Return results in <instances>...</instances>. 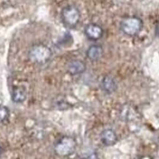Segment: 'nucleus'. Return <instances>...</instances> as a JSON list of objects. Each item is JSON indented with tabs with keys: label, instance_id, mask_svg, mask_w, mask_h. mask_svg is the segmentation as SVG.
<instances>
[{
	"label": "nucleus",
	"instance_id": "obj_1",
	"mask_svg": "<svg viewBox=\"0 0 159 159\" xmlns=\"http://www.w3.org/2000/svg\"><path fill=\"white\" fill-rule=\"evenodd\" d=\"M143 28V21L137 16H128L122 19L120 30L125 35L133 37L140 33Z\"/></svg>",
	"mask_w": 159,
	"mask_h": 159
},
{
	"label": "nucleus",
	"instance_id": "obj_2",
	"mask_svg": "<svg viewBox=\"0 0 159 159\" xmlns=\"http://www.w3.org/2000/svg\"><path fill=\"white\" fill-rule=\"evenodd\" d=\"M77 143L74 138L64 136L59 139L55 144V152L58 156L68 157L74 153L76 150Z\"/></svg>",
	"mask_w": 159,
	"mask_h": 159
},
{
	"label": "nucleus",
	"instance_id": "obj_3",
	"mask_svg": "<svg viewBox=\"0 0 159 159\" xmlns=\"http://www.w3.org/2000/svg\"><path fill=\"white\" fill-rule=\"evenodd\" d=\"M61 20L67 28H75L79 24L81 14L79 9L75 5H67L61 11Z\"/></svg>",
	"mask_w": 159,
	"mask_h": 159
},
{
	"label": "nucleus",
	"instance_id": "obj_4",
	"mask_svg": "<svg viewBox=\"0 0 159 159\" xmlns=\"http://www.w3.org/2000/svg\"><path fill=\"white\" fill-rule=\"evenodd\" d=\"M52 51L44 44H37L32 46L30 50L29 57L32 62L44 64L50 60L52 57Z\"/></svg>",
	"mask_w": 159,
	"mask_h": 159
},
{
	"label": "nucleus",
	"instance_id": "obj_5",
	"mask_svg": "<svg viewBox=\"0 0 159 159\" xmlns=\"http://www.w3.org/2000/svg\"><path fill=\"white\" fill-rule=\"evenodd\" d=\"M84 33L89 40H92V41H97L103 36L104 30L99 24L91 23L85 26Z\"/></svg>",
	"mask_w": 159,
	"mask_h": 159
},
{
	"label": "nucleus",
	"instance_id": "obj_6",
	"mask_svg": "<svg viewBox=\"0 0 159 159\" xmlns=\"http://www.w3.org/2000/svg\"><path fill=\"white\" fill-rule=\"evenodd\" d=\"M86 70V65L83 61L79 60H75L71 61L67 66V70L69 74L72 76L82 74Z\"/></svg>",
	"mask_w": 159,
	"mask_h": 159
},
{
	"label": "nucleus",
	"instance_id": "obj_7",
	"mask_svg": "<svg viewBox=\"0 0 159 159\" xmlns=\"http://www.w3.org/2000/svg\"><path fill=\"white\" fill-rule=\"evenodd\" d=\"M100 139L104 145L113 146L118 142V136L113 130L105 129L102 132Z\"/></svg>",
	"mask_w": 159,
	"mask_h": 159
},
{
	"label": "nucleus",
	"instance_id": "obj_8",
	"mask_svg": "<svg viewBox=\"0 0 159 159\" xmlns=\"http://www.w3.org/2000/svg\"><path fill=\"white\" fill-rule=\"evenodd\" d=\"M86 55L90 60L97 61L103 57V48L99 45H92L88 48Z\"/></svg>",
	"mask_w": 159,
	"mask_h": 159
},
{
	"label": "nucleus",
	"instance_id": "obj_9",
	"mask_svg": "<svg viewBox=\"0 0 159 159\" xmlns=\"http://www.w3.org/2000/svg\"><path fill=\"white\" fill-rule=\"evenodd\" d=\"M102 87L104 91L107 93H113L117 89V84L114 79L111 76H106L102 81Z\"/></svg>",
	"mask_w": 159,
	"mask_h": 159
},
{
	"label": "nucleus",
	"instance_id": "obj_10",
	"mask_svg": "<svg viewBox=\"0 0 159 159\" xmlns=\"http://www.w3.org/2000/svg\"><path fill=\"white\" fill-rule=\"evenodd\" d=\"M12 100L16 103H22L26 100V89L23 87H15L12 89Z\"/></svg>",
	"mask_w": 159,
	"mask_h": 159
},
{
	"label": "nucleus",
	"instance_id": "obj_11",
	"mask_svg": "<svg viewBox=\"0 0 159 159\" xmlns=\"http://www.w3.org/2000/svg\"><path fill=\"white\" fill-rule=\"evenodd\" d=\"M10 111L7 107L3 105H0V123H3L9 117Z\"/></svg>",
	"mask_w": 159,
	"mask_h": 159
},
{
	"label": "nucleus",
	"instance_id": "obj_12",
	"mask_svg": "<svg viewBox=\"0 0 159 159\" xmlns=\"http://www.w3.org/2000/svg\"><path fill=\"white\" fill-rule=\"evenodd\" d=\"M156 34L158 38H159V22L157 24V25L156 26Z\"/></svg>",
	"mask_w": 159,
	"mask_h": 159
},
{
	"label": "nucleus",
	"instance_id": "obj_13",
	"mask_svg": "<svg viewBox=\"0 0 159 159\" xmlns=\"http://www.w3.org/2000/svg\"><path fill=\"white\" fill-rule=\"evenodd\" d=\"M2 152H3V150H2V148H1V146H0V157H1L2 154Z\"/></svg>",
	"mask_w": 159,
	"mask_h": 159
}]
</instances>
